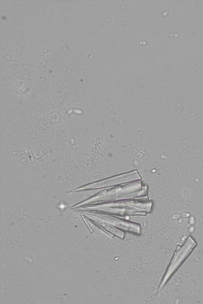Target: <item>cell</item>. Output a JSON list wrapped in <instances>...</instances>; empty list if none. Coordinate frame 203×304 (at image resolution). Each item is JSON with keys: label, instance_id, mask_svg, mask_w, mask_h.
<instances>
[{"label": "cell", "instance_id": "6da1fadb", "mask_svg": "<svg viewBox=\"0 0 203 304\" xmlns=\"http://www.w3.org/2000/svg\"><path fill=\"white\" fill-rule=\"evenodd\" d=\"M196 246V243L194 240L191 237L188 238L185 244L175 254L167 272V278H168L171 274H172L175 270L178 268L180 264L187 257Z\"/></svg>", "mask_w": 203, "mask_h": 304}]
</instances>
